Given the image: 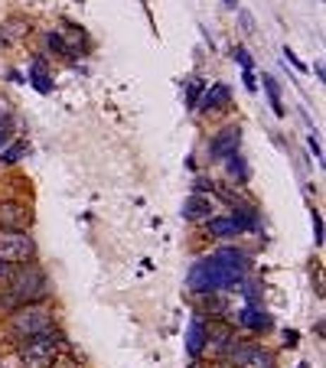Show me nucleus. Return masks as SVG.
<instances>
[{
	"mask_svg": "<svg viewBox=\"0 0 326 368\" xmlns=\"http://www.w3.org/2000/svg\"><path fill=\"white\" fill-rule=\"evenodd\" d=\"M241 82H245L251 92H258V82H255V75H251V72H245V78H241Z\"/></svg>",
	"mask_w": 326,
	"mask_h": 368,
	"instance_id": "cd10ccee",
	"label": "nucleus"
},
{
	"mask_svg": "<svg viewBox=\"0 0 326 368\" xmlns=\"http://www.w3.org/2000/svg\"><path fill=\"white\" fill-rule=\"evenodd\" d=\"M209 212H212V202H209L206 196H199V192L183 202V219H186V222H206Z\"/></svg>",
	"mask_w": 326,
	"mask_h": 368,
	"instance_id": "9b49d317",
	"label": "nucleus"
},
{
	"mask_svg": "<svg viewBox=\"0 0 326 368\" xmlns=\"http://www.w3.org/2000/svg\"><path fill=\"white\" fill-rule=\"evenodd\" d=\"M225 163H229V173H232L235 180H241V183L248 180V163L241 160L239 154H235V157H229V160H225Z\"/></svg>",
	"mask_w": 326,
	"mask_h": 368,
	"instance_id": "a211bd4d",
	"label": "nucleus"
},
{
	"mask_svg": "<svg viewBox=\"0 0 326 368\" xmlns=\"http://www.w3.org/2000/svg\"><path fill=\"white\" fill-rule=\"evenodd\" d=\"M232 59L239 62V66H245V72H251V66H255V62H251V52L245 49V46H232Z\"/></svg>",
	"mask_w": 326,
	"mask_h": 368,
	"instance_id": "aec40b11",
	"label": "nucleus"
},
{
	"mask_svg": "<svg viewBox=\"0 0 326 368\" xmlns=\"http://www.w3.org/2000/svg\"><path fill=\"white\" fill-rule=\"evenodd\" d=\"M232 102V92L229 85H206V94H203V102L196 104L199 111H225Z\"/></svg>",
	"mask_w": 326,
	"mask_h": 368,
	"instance_id": "9d476101",
	"label": "nucleus"
},
{
	"mask_svg": "<svg viewBox=\"0 0 326 368\" xmlns=\"http://www.w3.org/2000/svg\"><path fill=\"white\" fill-rule=\"evenodd\" d=\"M59 355V339L56 333H43V336H30L20 343V362L26 368H52Z\"/></svg>",
	"mask_w": 326,
	"mask_h": 368,
	"instance_id": "20e7f679",
	"label": "nucleus"
},
{
	"mask_svg": "<svg viewBox=\"0 0 326 368\" xmlns=\"http://www.w3.org/2000/svg\"><path fill=\"white\" fill-rule=\"evenodd\" d=\"M7 137H10V134H7V128H0V147L7 144Z\"/></svg>",
	"mask_w": 326,
	"mask_h": 368,
	"instance_id": "c756f323",
	"label": "nucleus"
},
{
	"mask_svg": "<svg viewBox=\"0 0 326 368\" xmlns=\"http://www.w3.org/2000/svg\"><path fill=\"white\" fill-rule=\"evenodd\" d=\"M186 349H189V355H199V352L206 349V323H199V319H193V323H189Z\"/></svg>",
	"mask_w": 326,
	"mask_h": 368,
	"instance_id": "2eb2a0df",
	"label": "nucleus"
},
{
	"mask_svg": "<svg viewBox=\"0 0 326 368\" xmlns=\"http://www.w3.org/2000/svg\"><path fill=\"white\" fill-rule=\"evenodd\" d=\"M212 189H215L212 180H196V192H199V196H203V192H212Z\"/></svg>",
	"mask_w": 326,
	"mask_h": 368,
	"instance_id": "393cba45",
	"label": "nucleus"
},
{
	"mask_svg": "<svg viewBox=\"0 0 326 368\" xmlns=\"http://www.w3.org/2000/svg\"><path fill=\"white\" fill-rule=\"evenodd\" d=\"M310 219H313V241L323 245V219H320V212H310Z\"/></svg>",
	"mask_w": 326,
	"mask_h": 368,
	"instance_id": "5701e85b",
	"label": "nucleus"
},
{
	"mask_svg": "<svg viewBox=\"0 0 326 368\" xmlns=\"http://www.w3.org/2000/svg\"><path fill=\"white\" fill-rule=\"evenodd\" d=\"M209 225V235H215V238H235V235H241V222L235 219V215H222V219H206Z\"/></svg>",
	"mask_w": 326,
	"mask_h": 368,
	"instance_id": "f8f14e48",
	"label": "nucleus"
},
{
	"mask_svg": "<svg viewBox=\"0 0 326 368\" xmlns=\"http://www.w3.org/2000/svg\"><path fill=\"white\" fill-rule=\"evenodd\" d=\"M284 56H287V62H291L294 69H301V72H303V69H307V66H303V62H301V59H297V56H294V52H291V49H284Z\"/></svg>",
	"mask_w": 326,
	"mask_h": 368,
	"instance_id": "a878e982",
	"label": "nucleus"
},
{
	"mask_svg": "<svg viewBox=\"0 0 326 368\" xmlns=\"http://www.w3.org/2000/svg\"><path fill=\"white\" fill-rule=\"evenodd\" d=\"M261 85H265V92H267V102H271V108H274V114H284V104H281V88H277L274 75H265V78H261Z\"/></svg>",
	"mask_w": 326,
	"mask_h": 368,
	"instance_id": "f3484780",
	"label": "nucleus"
},
{
	"mask_svg": "<svg viewBox=\"0 0 326 368\" xmlns=\"http://www.w3.org/2000/svg\"><path fill=\"white\" fill-rule=\"evenodd\" d=\"M212 257H215V261H222L225 267H232V271H239V274H245V271H248V267H251V257L245 254V251H241V248H219Z\"/></svg>",
	"mask_w": 326,
	"mask_h": 368,
	"instance_id": "ddd939ff",
	"label": "nucleus"
},
{
	"mask_svg": "<svg viewBox=\"0 0 326 368\" xmlns=\"http://www.w3.org/2000/svg\"><path fill=\"white\" fill-rule=\"evenodd\" d=\"M0 257L10 261V264H30L36 257V245L26 231H7L0 238Z\"/></svg>",
	"mask_w": 326,
	"mask_h": 368,
	"instance_id": "39448f33",
	"label": "nucleus"
},
{
	"mask_svg": "<svg viewBox=\"0 0 326 368\" xmlns=\"http://www.w3.org/2000/svg\"><path fill=\"white\" fill-rule=\"evenodd\" d=\"M239 281H241L239 271L225 267L222 261H215V257H203V261H196V264L189 267V274H186L189 290L199 293V297H212V293H219V290H229V287H235Z\"/></svg>",
	"mask_w": 326,
	"mask_h": 368,
	"instance_id": "f257e3e1",
	"label": "nucleus"
},
{
	"mask_svg": "<svg viewBox=\"0 0 326 368\" xmlns=\"http://www.w3.org/2000/svg\"><path fill=\"white\" fill-rule=\"evenodd\" d=\"M203 92H206V82H199V78H196V82L189 85V108H196V104H199V94H203Z\"/></svg>",
	"mask_w": 326,
	"mask_h": 368,
	"instance_id": "4be33fe9",
	"label": "nucleus"
},
{
	"mask_svg": "<svg viewBox=\"0 0 326 368\" xmlns=\"http://www.w3.org/2000/svg\"><path fill=\"white\" fill-rule=\"evenodd\" d=\"M225 4H229V7H239V0H225Z\"/></svg>",
	"mask_w": 326,
	"mask_h": 368,
	"instance_id": "7c9ffc66",
	"label": "nucleus"
},
{
	"mask_svg": "<svg viewBox=\"0 0 326 368\" xmlns=\"http://www.w3.org/2000/svg\"><path fill=\"white\" fill-rule=\"evenodd\" d=\"M46 46H49V49H56V52H62V56H76V49H72V46L66 43L59 33H46Z\"/></svg>",
	"mask_w": 326,
	"mask_h": 368,
	"instance_id": "6ab92c4d",
	"label": "nucleus"
},
{
	"mask_svg": "<svg viewBox=\"0 0 326 368\" xmlns=\"http://www.w3.org/2000/svg\"><path fill=\"white\" fill-rule=\"evenodd\" d=\"M10 333L17 339H30V336L52 333V313L40 303H26V307L10 313Z\"/></svg>",
	"mask_w": 326,
	"mask_h": 368,
	"instance_id": "7ed1b4c3",
	"label": "nucleus"
},
{
	"mask_svg": "<svg viewBox=\"0 0 326 368\" xmlns=\"http://www.w3.org/2000/svg\"><path fill=\"white\" fill-rule=\"evenodd\" d=\"M241 26H245L248 33H255V20H251V13H241Z\"/></svg>",
	"mask_w": 326,
	"mask_h": 368,
	"instance_id": "bb28decb",
	"label": "nucleus"
},
{
	"mask_svg": "<svg viewBox=\"0 0 326 368\" xmlns=\"http://www.w3.org/2000/svg\"><path fill=\"white\" fill-rule=\"evenodd\" d=\"M310 150H313V157H317V160H320V157H323V150H320V144H317V140H313V137H310Z\"/></svg>",
	"mask_w": 326,
	"mask_h": 368,
	"instance_id": "c85d7f7f",
	"label": "nucleus"
},
{
	"mask_svg": "<svg viewBox=\"0 0 326 368\" xmlns=\"http://www.w3.org/2000/svg\"><path fill=\"white\" fill-rule=\"evenodd\" d=\"M33 222L30 209L20 206V202H0V228L4 231H26Z\"/></svg>",
	"mask_w": 326,
	"mask_h": 368,
	"instance_id": "6e6552de",
	"label": "nucleus"
},
{
	"mask_svg": "<svg viewBox=\"0 0 326 368\" xmlns=\"http://www.w3.org/2000/svg\"><path fill=\"white\" fill-rule=\"evenodd\" d=\"M301 368H307V365H301Z\"/></svg>",
	"mask_w": 326,
	"mask_h": 368,
	"instance_id": "2f4dec72",
	"label": "nucleus"
},
{
	"mask_svg": "<svg viewBox=\"0 0 326 368\" xmlns=\"http://www.w3.org/2000/svg\"><path fill=\"white\" fill-rule=\"evenodd\" d=\"M4 290L17 300L20 307H26V303H43V300L49 297V281H46L43 267L20 264V267H13V274H10Z\"/></svg>",
	"mask_w": 326,
	"mask_h": 368,
	"instance_id": "f03ea898",
	"label": "nucleus"
},
{
	"mask_svg": "<svg viewBox=\"0 0 326 368\" xmlns=\"http://www.w3.org/2000/svg\"><path fill=\"white\" fill-rule=\"evenodd\" d=\"M30 82L36 85V92H43V94L52 92V78H49V72H46V59H43V56H36V59L30 62Z\"/></svg>",
	"mask_w": 326,
	"mask_h": 368,
	"instance_id": "4468645a",
	"label": "nucleus"
},
{
	"mask_svg": "<svg viewBox=\"0 0 326 368\" xmlns=\"http://www.w3.org/2000/svg\"><path fill=\"white\" fill-rule=\"evenodd\" d=\"M10 274H13V264L0 257V281H10Z\"/></svg>",
	"mask_w": 326,
	"mask_h": 368,
	"instance_id": "b1692460",
	"label": "nucleus"
},
{
	"mask_svg": "<svg viewBox=\"0 0 326 368\" xmlns=\"http://www.w3.org/2000/svg\"><path fill=\"white\" fill-rule=\"evenodd\" d=\"M23 154H26V144H13V147H7V150L0 154V163H17Z\"/></svg>",
	"mask_w": 326,
	"mask_h": 368,
	"instance_id": "412c9836",
	"label": "nucleus"
},
{
	"mask_svg": "<svg viewBox=\"0 0 326 368\" xmlns=\"http://www.w3.org/2000/svg\"><path fill=\"white\" fill-rule=\"evenodd\" d=\"M232 319L241 326V329H251V333H265V329H271V317H267V309H261L258 303H248V307L239 309Z\"/></svg>",
	"mask_w": 326,
	"mask_h": 368,
	"instance_id": "1a4fd4ad",
	"label": "nucleus"
},
{
	"mask_svg": "<svg viewBox=\"0 0 326 368\" xmlns=\"http://www.w3.org/2000/svg\"><path fill=\"white\" fill-rule=\"evenodd\" d=\"M30 33V23L26 20H20V17H13V20H7L4 23V30H0V39L4 43H13V39H20V36H26Z\"/></svg>",
	"mask_w": 326,
	"mask_h": 368,
	"instance_id": "dca6fc26",
	"label": "nucleus"
},
{
	"mask_svg": "<svg viewBox=\"0 0 326 368\" xmlns=\"http://www.w3.org/2000/svg\"><path fill=\"white\" fill-rule=\"evenodd\" d=\"M239 144H241V128L239 124L222 128L212 137V144H209V157H212V160H229V157L239 154Z\"/></svg>",
	"mask_w": 326,
	"mask_h": 368,
	"instance_id": "0eeeda50",
	"label": "nucleus"
},
{
	"mask_svg": "<svg viewBox=\"0 0 326 368\" xmlns=\"http://www.w3.org/2000/svg\"><path fill=\"white\" fill-rule=\"evenodd\" d=\"M232 362L235 368H274V355L267 349H261V345H232Z\"/></svg>",
	"mask_w": 326,
	"mask_h": 368,
	"instance_id": "423d86ee",
	"label": "nucleus"
}]
</instances>
